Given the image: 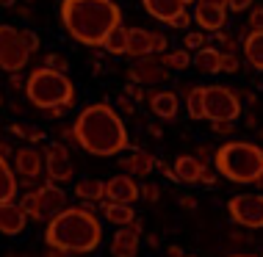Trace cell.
Wrapping results in <instances>:
<instances>
[{
  "label": "cell",
  "instance_id": "obj_25",
  "mask_svg": "<svg viewBox=\"0 0 263 257\" xmlns=\"http://www.w3.org/2000/svg\"><path fill=\"white\" fill-rule=\"evenodd\" d=\"M14 196H17V174L9 158L0 155V202H11Z\"/></svg>",
  "mask_w": 263,
  "mask_h": 257
},
{
  "label": "cell",
  "instance_id": "obj_34",
  "mask_svg": "<svg viewBox=\"0 0 263 257\" xmlns=\"http://www.w3.org/2000/svg\"><path fill=\"white\" fill-rule=\"evenodd\" d=\"M122 94H127V97L133 100V103H141V100H147L144 86H141V83H133V81H127V86L122 89Z\"/></svg>",
  "mask_w": 263,
  "mask_h": 257
},
{
  "label": "cell",
  "instance_id": "obj_36",
  "mask_svg": "<svg viewBox=\"0 0 263 257\" xmlns=\"http://www.w3.org/2000/svg\"><path fill=\"white\" fill-rule=\"evenodd\" d=\"M238 69H241L238 53H222V72H230V75H236Z\"/></svg>",
  "mask_w": 263,
  "mask_h": 257
},
{
  "label": "cell",
  "instance_id": "obj_56",
  "mask_svg": "<svg viewBox=\"0 0 263 257\" xmlns=\"http://www.w3.org/2000/svg\"><path fill=\"white\" fill-rule=\"evenodd\" d=\"M0 6H6V9H11V6H14V0H0Z\"/></svg>",
  "mask_w": 263,
  "mask_h": 257
},
{
  "label": "cell",
  "instance_id": "obj_52",
  "mask_svg": "<svg viewBox=\"0 0 263 257\" xmlns=\"http://www.w3.org/2000/svg\"><path fill=\"white\" fill-rule=\"evenodd\" d=\"M200 3H211V6H224V9H227V0H200Z\"/></svg>",
  "mask_w": 263,
  "mask_h": 257
},
{
  "label": "cell",
  "instance_id": "obj_19",
  "mask_svg": "<svg viewBox=\"0 0 263 257\" xmlns=\"http://www.w3.org/2000/svg\"><path fill=\"white\" fill-rule=\"evenodd\" d=\"M155 155H150V152H144V149H133L127 158H122L119 161V166L125 169V174H136V177H147V174H153V169H155Z\"/></svg>",
  "mask_w": 263,
  "mask_h": 257
},
{
  "label": "cell",
  "instance_id": "obj_6",
  "mask_svg": "<svg viewBox=\"0 0 263 257\" xmlns=\"http://www.w3.org/2000/svg\"><path fill=\"white\" fill-rule=\"evenodd\" d=\"M33 53H39L36 33L0 23V69L3 72H23Z\"/></svg>",
  "mask_w": 263,
  "mask_h": 257
},
{
  "label": "cell",
  "instance_id": "obj_5",
  "mask_svg": "<svg viewBox=\"0 0 263 257\" xmlns=\"http://www.w3.org/2000/svg\"><path fill=\"white\" fill-rule=\"evenodd\" d=\"M25 97L31 105H36L39 111H47L53 105H75V83L69 81L67 72L50 67H36L31 69V75L25 77Z\"/></svg>",
  "mask_w": 263,
  "mask_h": 257
},
{
  "label": "cell",
  "instance_id": "obj_43",
  "mask_svg": "<svg viewBox=\"0 0 263 257\" xmlns=\"http://www.w3.org/2000/svg\"><path fill=\"white\" fill-rule=\"evenodd\" d=\"M155 169H158L161 174L166 177V180H175V183H177V177H175V169L169 166V163H163V161H155Z\"/></svg>",
  "mask_w": 263,
  "mask_h": 257
},
{
  "label": "cell",
  "instance_id": "obj_32",
  "mask_svg": "<svg viewBox=\"0 0 263 257\" xmlns=\"http://www.w3.org/2000/svg\"><path fill=\"white\" fill-rule=\"evenodd\" d=\"M166 25L175 28V31H189V25H191V14H189V9H180Z\"/></svg>",
  "mask_w": 263,
  "mask_h": 257
},
{
  "label": "cell",
  "instance_id": "obj_14",
  "mask_svg": "<svg viewBox=\"0 0 263 257\" xmlns=\"http://www.w3.org/2000/svg\"><path fill=\"white\" fill-rule=\"evenodd\" d=\"M11 158H14V174H20L23 180H36L42 174V169H45V155H42L33 144L14 149Z\"/></svg>",
  "mask_w": 263,
  "mask_h": 257
},
{
  "label": "cell",
  "instance_id": "obj_60",
  "mask_svg": "<svg viewBox=\"0 0 263 257\" xmlns=\"http://www.w3.org/2000/svg\"><path fill=\"white\" fill-rule=\"evenodd\" d=\"M0 105H3V94H0Z\"/></svg>",
  "mask_w": 263,
  "mask_h": 257
},
{
  "label": "cell",
  "instance_id": "obj_62",
  "mask_svg": "<svg viewBox=\"0 0 263 257\" xmlns=\"http://www.w3.org/2000/svg\"><path fill=\"white\" fill-rule=\"evenodd\" d=\"M260 257H263V254H260Z\"/></svg>",
  "mask_w": 263,
  "mask_h": 257
},
{
  "label": "cell",
  "instance_id": "obj_59",
  "mask_svg": "<svg viewBox=\"0 0 263 257\" xmlns=\"http://www.w3.org/2000/svg\"><path fill=\"white\" fill-rule=\"evenodd\" d=\"M260 139H263V125H260Z\"/></svg>",
  "mask_w": 263,
  "mask_h": 257
},
{
  "label": "cell",
  "instance_id": "obj_46",
  "mask_svg": "<svg viewBox=\"0 0 263 257\" xmlns=\"http://www.w3.org/2000/svg\"><path fill=\"white\" fill-rule=\"evenodd\" d=\"M9 133H11V135H17V139H25L28 127H25V125H20V122H14V125H9Z\"/></svg>",
  "mask_w": 263,
  "mask_h": 257
},
{
  "label": "cell",
  "instance_id": "obj_53",
  "mask_svg": "<svg viewBox=\"0 0 263 257\" xmlns=\"http://www.w3.org/2000/svg\"><path fill=\"white\" fill-rule=\"evenodd\" d=\"M147 244H150V249H158V235H150V238H147Z\"/></svg>",
  "mask_w": 263,
  "mask_h": 257
},
{
  "label": "cell",
  "instance_id": "obj_39",
  "mask_svg": "<svg viewBox=\"0 0 263 257\" xmlns=\"http://www.w3.org/2000/svg\"><path fill=\"white\" fill-rule=\"evenodd\" d=\"M211 127L216 135H233L236 133V122H211Z\"/></svg>",
  "mask_w": 263,
  "mask_h": 257
},
{
  "label": "cell",
  "instance_id": "obj_29",
  "mask_svg": "<svg viewBox=\"0 0 263 257\" xmlns=\"http://www.w3.org/2000/svg\"><path fill=\"white\" fill-rule=\"evenodd\" d=\"M103 50L111 53V55H125L127 53V28L125 25L114 28L108 36H105V42H103Z\"/></svg>",
  "mask_w": 263,
  "mask_h": 257
},
{
  "label": "cell",
  "instance_id": "obj_18",
  "mask_svg": "<svg viewBox=\"0 0 263 257\" xmlns=\"http://www.w3.org/2000/svg\"><path fill=\"white\" fill-rule=\"evenodd\" d=\"M175 177H177V183H189V185H194V183H200V177H202V171L208 169L205 166V161H200L197 155H180V158L175 161Z\"/></svg>",
  "mask_w": 263,
  "mask_h": 257
},
{
  "label": "cell",
  "instance_id": "obj_10",
  "mask_svg": "<svg viewBox=\"0 0 263 257\" xmlns=\"http://www.w3.org/2000/svg\"><path fill=\"white\" fill-rule=\"evenodd\" d=\"M127 81L141 83V86H158L172 81V69L163 67L158 55H144V58H136L127 69Z\"/></svg>",
  "mask_w": 263,
  "mask_h": 257
},
{
  "label": "cell",
  "instance_id": "obj_57",
  "mask_svg": "<svg viewBox=\"0 0 263 257\" xmlns=\"http://www.w3.org/2000/svg\"><path fill=\"white\" fill-rule=\"evenodd\" d=\"M180 3H183V6H191V3H197V0H180Z\"/></svg>",
  "mask_w": 263,
  "mask_h": 257
},
{
  "label": "cell",
  "instance_id": "obj_7",
  "mask_svg": "<svg viewBox=\"0 0 263 257\" xmlns=\"http://www.w3.org/2000/svg\"><path fill=\"white\" fill-rule=\"evenodd\" d=\"M202 103H205V119L208 122H236L241 116V100L238 91L230 86H205L202 91Z\"/></svg>",
  "mask_w": 263,
  "mask_h": 257
},
{
  "label": "cell",
  "instance_id": "obj_22",
  "mask_svg": "<svg viewBox=\"0 0 263 257\" xmlns=\"http://www.w3.org/2000/svg\"><path fill=\"white\" fill-rule=\"evenodd\" d=\"M100 210H103V219L108 224H117V227H125L136 219V210L125 202H111V199H100Z\"/></svg>",
  "mask_w": 263,
  "mask_h": 257
},
{
  "label": "cell",
  "instance_id": "obj_31",
  "mask_svg": "<svg viewBox=\"0 0 263 257\" xmlns=\"http://www.w3.org/2000/svg\"><path fill=\"white\" fill-rule=\"evenodd\" d=\"M45 67H50V69H59V72H69V61L64 58L61 53H45Z\"/></svg>",
  "mask_w": 263,
  "mask_h": 257
},
{
  "label": "cell",
  "instance_id": "obj_49",
  "mask_svg": "<svg viewBox=\"0 0 263 257\" xmlns=\"http://www.w3.org/2000/svg\"><path fill=\"white\" fill-rule=\"evenodd\" d=\"M45 257H67L61 252V249H53V246H47V252H45Z\"/></svg>",
  "mask_w": 263,
  "mask_h": 257
},
{
  "label": "cell",
  "instance_id": "obj_33",
  "mask_svg": "<svg viewBox=\"0 0 263 257\" xmlns=\"http://www.w3.org/2000/svg\"><path fill=\"white\" fill-rule=\"evenodd\" d=\"M247 25H250V31H263V6H250Z\"/></svg>",
  "mask_w": 263,
  "mask_h": 257
},
{
  "label": "cell",
  "instance_id": "obj_27",
  "mask_svg": "<svg viewBox=\"0 0 263 257\" xmlns=\"http://www.w3.org/2000/svg\"><path fill=\"white\" fill-rule=\"evenodd\" d=\"M163 67H169L172 72H183V69L191 67V50L186 47H177V50H166V53L158 55Z\"/></svg>",
  "mask_w": 263,
  "mask_h": 257
},
{
  "label": "cell",
  "instance_id": "obj_38",
  "mask_svg": "<svg viewBox=\"0 0 263 257\" xmlns=\"http://www.w3.org/2000/svg\"><path fill=\"white\" fill-rule=\"evenodd\" d=\"M141 196H144L147 202H158V199H161V188L155 183H144V185H141Z\"/></svg>",
  "mask_w": 263,
  "mask_h": 257
},
{
  "label": "cell",
  "instance_id": "obj_17",
  "mask_svg": "<svg viewBox=\"0 0 263 257\" xmlns=\"http://www.w3.org/2000/svg\"><path fill=\"white\" fill-rule=\"evenodd\" d=\"M25 221H28L25 210L14 199L11 202H0V232L3 235H20L25 230Z\"/></svg>",
  "mask_w": 263,
  "mask_h": 257
},
{
  "label": "cell",
  "instance_id": "obj_4",
  "mask_svg": "<svg viewBox=\"0 0 263 257\" xmlns=\"http://www.w3.org/2000/svg\"><path fill=\"white\" fill-rule=\"evenodd\" d=\"M213 166L224 180L252 185L263 171V147L252 141H224L213 149Z\"/></svg>",
  "mask_w": 263,
  "mask_h": 257
},
{
  "label": "cell",
  "instance_id": "obj_45",
  "mask_svg": "<svg viewBox=\"0 0 263 257\" xmlns=\"http://www.w3.org/2000/svg\"><path fill=\"white\" fill-rule=\"evenodd\" d=\"M200 183L205 185V188H213V185H216V174L205 169V171H202V177H200Z\"/></svg>",
  "mask_w": 263,
  "mask_h": 257
},
{
  "label": "cell",
  "instance_id": "obj_44",
  "mask_svg": "<svg viewBox=\"0 0 263 257\" xmlns=\"http://www.w3.org/2000/svg\"><path fill=\"white\" fill-rule=\"evenodd\" d=\"M69 108H67V105H53V108H47L45 113H47V116H50V119H61L64 116V113H67Z\"/></svg>",
  "mask_w": 263,
  "mask_h": 257
},
{
  "label": "cell",
  "instance_id": "obj_13",
  "mask_svg": "<svg viewBox=\"0 0 263 257\" xmlns=\"http://www.w3.org/2000/svg\"><path fill=\"white\" fill-rule=\"evenodd\" d=\"M141 196V185H136L130 174H117L111 180L103 183V199H111V202H125L133 205Z\"/></svg>",
  "mask_w": 263,
  "mask_h": 257
},
{
  "label": "cell",
  "instance_id": "obj_37",
  "mask_svg": "<svg viewBox=\"0 0 263 257\" xmlns=\"http://www.w3.org/2000/svg\"><path fill=\"white\" fill-rule=\"evenodd\" d=\"M150 39H153V55H161L169 50V39L161 31H150Z\"/></svg>",
  "mask_w": 263,
  "mask_h": 257
},
{
  "label": "cell",
  "instance_id": "obj_51",
  "mask_svg": "<svg viewBox=\"0 0 263 257\" xmlns=\"http://www.w3.org/2000/svg\"><path fill=\"white\" fill-rule=\"evenodd\" d=\"M169 257H183L180 246H169Z\"/></svg>",
  "mask_w": 263,
  "mask_h": 257
},
{
  "label": "cell",
  "instance_id": "obj_55",
  "mask_svg": "<svg viewBox=\"0 0 263 257\" xmlns=\"http://www.w3.org/2000/svg\"><path fill=\"white\" fill-rule=\"evenodd\" d=\"M252 185H258V188H260V191H263V171H260V174H258V180H255V183H252Z\"/></svg>",
  "mask_w": 263,
  "mask_h": 257
},
{
  "label": "cell",
  "instance_id": "obj_20",
  "mask_svg": "<svg viewBox=\"0 0 263 257\" xmlns=\"http://www.w3.org/2000/svg\"><path fill=\"white\" fill-rule=\"evenodd\" d=\"M191 64H194L200 72H205V75H219L222 72V50L205 45V47L191 53Z\"/></svg>",
  "mask_w": 263,
  "mask_h": 257
},
{
  "label": "cell",
  "instance_id": "obj_12",
  "mask_svg": "<svg viewBox=\"0 0 263 257\" xmlns=\"http://www.w3.org/2000/svg\"><path fill=\"white\" fill-rule=\"evenodd\" d=\"M141 221L133 219L130 224L119 227L114 232V241H111V254L114 257H136L139 254V241H141Z\"/></svg>",
  "mask_w": 263,
  "mask_h": 257
},
{
  "label": "cell",
  "instance_id": "obj_42",
  "mask_svg": "<svg viewBox=\"0 0 263 257\" xmlns=\"http://www.w3.org/2000/svg\"><path fill=\"white\" fill-rule=\"evenodd\" d=\"M25 141H31V144H42V141H45V133H42L39 127H28Z\"/></svg>",
  "mask_w": 263,
  "mask_h": 257
},
{
  "label": "cell",
  "instance_id": "obj_61",
  "mask_svg": "<svg viewBox=\"0 0 263 257\" xmlns=\"http://www.w3.org/2000/svg\"><path fill=\"white\" fill-rule=\"evenodd\" d=\"M183 257H194V254H183Z\"/></svg>",
  "mask_w": 263,
  "mask_h": 257
},
{
  "label": "cell",
  "instance_id": "obj_47",
  "mask_svg": "<svg viewBox=\"0 0 263 257\" xmlns=\"http://www.w3.org/2000/svg\"><path fill=\"white\" fill-rule=\"evenodd\" d=\"M0 155H3V158H9V155H14V149H11L9 141H0Z\"/></svg>",
  "mask_w": 263,
  "mask_h": 257
},
{
  "label": "cell",
  "instance_id": "obj_35",
  "mask_svg": "<svg viewBox=\"0 0 263 257\" xmlns=\"http://www.w3.org/2000/svg\"><path fill=\"white\" fill-rule=\"evenodd\" d=\"M17 205L25 210V216H28V219H33V210H36V191H25L23 199H20Z\"/></svg>",
  "mask_w": 263,
  "mask_h": 257
},
{
  "label": "cell",
  "instance_id": "obj_41",
  "mask_svg": "<svg viewBox=\"0 0 263 257\" xmlns=\"http://www.w3.org/2000/svg\"><path fill=\"white\" fill-rule=\"evenodd\" d=\"M117 105H119V111H122V113H133V111H136V103H133V100L127 97V94L119 97V100H117Z\"/></svg>",
  "mask_w": 263,
  "mask_h": 257
},
{
  "label": "cell",
  "instance_id": "obj_58",
  "mask_svg": "<svg viewBox=\"0 0 263 257\" xmlns=\"http://www.w3.org/2000/svg\"><path fill=\"white\" fill-rule=\"evenodd\" d=\"M233 257H255V254H233Z\"/></svg>",
  "mask_w": 263,
  "mask_h": 257
},
{
  "label": "cell",
  "instance_id": "obj_3",
  "mask_svg": "<svg viewBox=\"0 0 263 257\" xmlns=\"http://www.w3.org/2000/svg\"><path fill=\"white\" fill-rule=\"evenodd\" d=\"M103 224L91 208H64L47 221L45 244L61 249L64 254H91L100 249Z\"/></svg>",
  "mask_w": 263,
  "mask_h": 257
},
{
  "label": "cell",
  "instance_id": "obj_21",
  "mask_svg": "<svg viewBox=\"0 0 263 257\" xmlns=\"http://www.w3.org/2000/svg\"><path fill=\"white\" fill-rule=\"evenodd\" d=\"M241 53L252 69L263 72V31H250L241 39Z\"/></svg>",
  "mask_w": 263,
  "mask_h": 257
},
{
  "label": "cell",
  "instance_id": "obj_1",
  "mask_svg": "<svg viewBox=\"0 0 263 257\" xmlns=\"http://www.w3.org/2000/svg\"><path fill=\"white\" fill-rule=\"evenodd\" d=\"M75 144L83 152L95 155V158H114V155L130 149L125 122L119 111L108 103H91L86 105L72 122Z\"/></svg>",
  "mask_w": 263,
  "mask_h": 257
},
{
  "label": "cell",
  "instance_id": "obj_16",
  "mask_svg": "<svg viewBox=\"0 0 263 257\" xmlns=\"http://www.w3.org/2000/svg\"><path fill=\"white\" fill-rule=\"evenodd\" d=\"M147 105H150V111L158 119H163V122H175L177 111H180V100H177V94L169 89L150 91V94H147Z\"/></svg>",
  "mask_w": 263,
  "mask_h": 257
},
{
  "label": "cell",
  "instance_id": "obj_48",
  "mask_svg": "<svg viewBox=\"0 0 263 257\" xmlns=\"http://www.w3.org/2000/svg\"><path fill=\"white\" fill-rule=\"evenodd\" d=\"M11 86H14V89H25V83H23V77H20V72H11Z\"/></svg>",
  "mask_w": 263,
  "mask_h": 257
},
{
  "label": "cell",
  "instance_id": "obj_40",
  "mask_svg": "<svg viewBox=\"0 0 263 257\" xmlns=\"http://www.w3.org/2000/svg\"><path fill=\"white\" fill-rule=\"evenodd\" d=\"M252 3H255V0H227V11L241 14V11H247V9H250Z\"/></svg>",
  "mask_w": 263,
  "mask_h": 257
},
{
  "label": "cell",
  "instance_id": "obj_15",
  "mask_svg": "<svg viewBox=\"0 0 263 257\" xmlns=\"http://www.w3.org/2000/svg\"><path fill=\"white\" fill-rule=\"evenodd\" d=\"M191 23L200 31H222L227 25V9L224 6H211V3H200L197 0L194 11H191Z\"/></svg>",
  "mask_w": 263,
  "mask_h": 257
},
{
  "label": "cell",
  "instance_id": "obj_26",
  "mask_svg": "<svg viewBox=\"0 0 263 257\" xmlns=\"http://www.w3.org/2000/svg\"><path fill=\"white\" fill-rule=\"evenodd\" d=\"M75 196L81 199V202H100L103 199V180H95V177H86V180H78L75 183Z\"/></svg>",
  "mask_w": 263,
  "mask_h": 257
},
{
  "label": "cell",
  "instance_id": "obj_50",
  "mask_svg": "<svg viewBox=\"0 0 263 257\" xmlns=\"http://www.w3.org/2000/svg\"><path fill=\"white\" fill-rule=\"evenodd\" d=\"M180 205H183V208H194L197 202H194V199H191V196H183V199H180Z\"/></svg>",
  "mask_w": 263,
  "mask_h": 257
},
{
  "label": "cell",
  "instance_id": "obj_9",
  "mask_svg": "<svg viewBox=\"0 0 263 257\" xmlns=\"http://www.w3.org/2000/svg\"><path fill=\"white\" fill-rule=\"evenodd\" d=\"M36 191V210H33V221H50L53 216H59V213L69 205V196L67 191L61 188L59 183L47 180L45 185H39Z\"/></svg>",
  "mask_w": 263,
  "mask_h": 257
},
{
  "label": "cell",
  "instance_id": "obj_24",
  "mask_svg": "<svg viewBox=\"0 0 263 257\" xmlns=\"http://www.w3.org/2000/svg\"><path fill=\"white\" fill-rule=\"evenodd\" d=\"M141 6H144L147 14H150L153 19H158V23H169L180 9H186L180 0H141Z\"/></svg>",
  "mask_w": 263,
  "mask_h": 257
},
{
  "label": "cell",
  "instance_id": "obj_11",
  "mask_svg": "<svg viewBox=\"0 0 263 257\" xmlns=\"http://www.w3.org/2000/svg\"><path fill=\"white\" fill-rule=\"evenodd\" d=\"M45 169H47V180L53 183H69L75 177V166L72 158H69V149L61 144V141H53V144L45 147Z\"/></svg>",
  "mask_w": 263,
  "mask_h": 257
},
{
  "label": "cell",
  "instance_id": "obj_23",
  "mask_svg": "<svg viewBox=\"0 0 263 257\" xmlns=\"http://www.w3.org/2000/svg\"><path fill=\"white\" fill-rule=\"evenodd\" d=\"M130 58H144L153 55V39L147 28H127V53Z\"/></svg>",
  "mask_w": 263,
  "mask_h": 257
},
{
  "label": "cell",
  "instance_id": "obj_30",
  "mask_svg": "<svg viewBox=\"0 0 263 257\" xmlns=\"http://www.w3.org/2000/svg\"><path fill=\"white\" fill-rule=\"evenodd\" d=\"M205 45H208L205 31H189L186 36H183V47L191 50V53H194V50H200V47H205Z\"/></svg>",
  "mask_w": 263,
  "mask_h": 257
},
{
  "label": "cell",
  "instance_id": "obj_2",
  "mask_svg": "<svg viewBox=\"0 0 263 257\" xmlns=\"http://www.w3.org/2000/svg\"><path fill=\"white\" fill-rule=\"evenodd\" d=\"M61 25L81 45L103 47L105 36L122 25V9L117 0H61Z\"/></svg>",
  "mask_w": 263,
  "mask_h": 257
},
{
  "label": "cell",
  "instance_id": "obj_54",
  "mask_svg": "<svg viewBox=\"0 0 263 257\" xmlns=\"http://www.w3.org/2000/svg\"><path fill=\"white\" fill-rule=\"evenodd\" d=\"M150 133H153V135H158V139H161V127H158V125H150Z\"/></svg>",
  "mask_w": 263,
  "mask_h": 257
},
{
  "label": "cell",
  "instance_id": "obj_28",
  "mask_svg": "<svg viewBox=\"0 0 263 257\" xmlns=\"http://www.w3.org/2000/svg\"><path fill=\"white\" fill-rule=\"evenodd\" d=\"M202 91L205 86H189L186 89V111L194 122H202L205 119V103H202Z\"/></svg>",
  "mask_w": 263,
  "mask_h": 257
},
{
  "label": "cell",
  "instance_id": "obj_8",
  "mask_svg": "<svg viewBox=\"0 0 263 257\" xmlns=\"http://www.w3.org/2000/svg\"><path fill=\"white\" fill-rule=\"evenodd\" d=\"M227 213L247 230H263V194H238L227 202Z\"/></svg>",
  "mask_w": 263,
  "mask_h": 257
}]
</instances>
